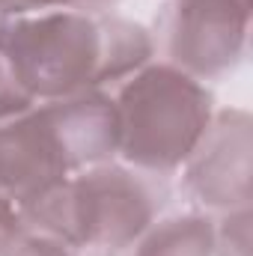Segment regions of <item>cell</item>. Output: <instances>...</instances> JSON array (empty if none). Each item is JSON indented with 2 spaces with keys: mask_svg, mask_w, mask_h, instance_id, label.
I'll return each instance as SVG.
<instances>
[{
  "mask_svg": "<svg viewBox=\"0 0 253 256\" xmlns=\"http://www.w3.org/2000/svg\"><path fill=\"white\" fill-rule=\"evenodd\" d=\"M0 57L18 90L42 104L114 90L155 57L152 33L114 12H6Z\"/></svg>",
  "mask_w": 253,
  "mask_h": 256,
  "instance_id": "1",
  "label": "cell"
},
{
  "mask_svg": "<svg viewBox=\"0 0 253 256\" xmlns=\"http://www.w3.org/2000/svg\"><path fill=\"white\" fill-rule=\"evenodd\" d=\"M120 155V114L108 90L0 120V196L21 212L57 191L74 173Z\"/></svg>",
  "mask_w": 253,
  "mask_h": 256,
  "instance_id": "2",
  "label": "cell"
},
{
  "mask_svg": "<svg viewBox=\"0 0 253 256\" xmlns=\"http://www.w3.org/2000/svg\"><path fill=\"white\" fill-rule=\"evenodd\" d=\"M167 188L158 176L128 164H96L24 212L27 226L80 254H122L161 218Z\"/></svg>",
  "mask_w": 253,
  "mask_h": 256,
  "instance_id": "3",
  "label": "cell"
},
{
  "mask_svg": "<svg viewBox=\"0 0 253 256\" xmlns=\"http://www.w3.org/2000/svg\"><path fill=\"white\" fill-rule=\"evenodd\" d=\"M120 114V158L167 179L179 173L214 120L212 90L164 60H149L110 90Z\"/></svg>",
  "mask_w": 253,
  "mask_h": 256,
  "instance_id": "4",
  "label": "cell"
},
{
  "mask_svg": "<svg viewBox=\"0 0 253 256\" xmlns=\"http://www.w3.org/2000/svg\"><path fill=\"white\" fill-rule=\"evenodd\" d=\"M253 3H176L167 0L155 15L152 42L164 63L196 80H218L248 57Z\"/></svg>",
  "mask_w": 253,
  "mask_h": 256,
  "instance_id": "5",
  "label": "cell"
},
{
  "mask_svg": "<svg viewBox=\"0 0 253 256\" xmlns=\"http://www.w3.org/2000/svg\"><path fill=\"white\" fill-rule=\"evenodd\" d=\"M250 116L248 110L214 114L200 146L182 167L185 191L208 214L250 208Z\"/></svg>",
  "mask_w": 253,
  "mask_h": 256,
  "instance_id": "6",
  "label": "cell"
},
{
  "mask_svg": "<svg viewBox=\"0 0 253 256\" xmlns=\"http://www.w3.org/2000/svg\"><path fill=\"white\" fill-rule=\"evenodd\" d=\"M218 218L208 212H185L158 218L134 244V256H214Z\"/></svg>",
  "mask_w": 253,
  "mask_h": 256,
  "instance_id": "7",
  "label": "cell"
},
{
  "mask_svg": "<svg viewBox=\"0 0 253 256\" xmlns=\"http://www.w3.org/2000/svg\"><path fill=\"white\" fill-rule=\"evenodd\" d=\"M248 244H250V208L220 214L214 256H248Z\"/></svg>",
  "mask_w": 253,
  "mask_h": 256,
  "instance_id": "8",
  "label": "cell"
},
{
  "mask_svg": "<svg viewBox=\"0 0 253 256\" xmlns=\"http://www.w3.org/2000/svg\"><path fill=\"white\" fill-rule=\"evenodd\" d=\"M120 0H0L6 12H45V9H78V12H110Z\"/></svg>",
  "mask_w": 253,
  "mask_h": 256,
  "instance_id": "9",
  "label": "cell"
},
{
  "mask_svg": "<svg viewBox=\"0 0 253 256\" xmlns=\"http://www.w3.org/2000/svg\"><path fill=\"white\" fill-rule=\"evenodd\" d=\"M27 232H30V226H27L24 212L15 202H9L6 196H0V256L12 254Z\"/></svg>",
  "mask_w": 253,
  "mask_h": 256,
  "instance_id": "10",
  "label": "cell"
},
{
  "mask_svg": "<svg viewBox=\"0 0 253 256\" xmlns=\"http://www.w3.org/2000/svg\"><path fill=\"white\" fill-rule=\"evenodd\" d=\"M9 256H86V254L74 250L72 244H66L60 238H54V236H45V232L30 230V232L21 238V244H18Z\"/></svg>",
  "mask_w": 253,
  "mask_h": 256,
  "instance_id": "11",
  "label": "cell"
},
{
  "mask_svg": "<svg viewBox=\"0 0 253 256\" xmlns=\"http://www.w3.org/2000/svg\"><path fill=\"white\" fill-rule=\"evenodd\" d=\"M33 104H36V102H30V98L18 90V84L12 80L9 68H6V63H3V57H0V120L18 116V114L30 110Z\"/></svg>",
  "mask_w": 253,
  "mask_h": 256,
  "instance_id": "12",
  "label": "cell"
},
{
  "mask_svg": "<svg viewBox=\"0 0 253 256\" xmlns=\"http://www.w3.org/2000/svg\"><path fill=\"white\" fill-rule=\"evenodd\" d=\"M176 3H253V0H176Z\"/></svg>",
  "mask_w": 253,
  "mask_h": 256,
  "instance_id": "13",
  "label": "cell"
}]
</instances>
